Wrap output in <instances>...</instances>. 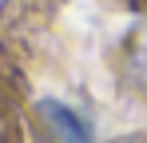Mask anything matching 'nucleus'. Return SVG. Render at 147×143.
<instances>
[{
    "mask_svg": "<svg viewBox=\"0 0 147 143\" xmlns=\"http://www.w3.org/2000/svg\"><path fill=\"white\" fill-rule=\"evenodd\" d=\"M36 119H40L44 143H92L88 123L60 99H40L36 103Z\"/></svg>",
    "mask_w": 147,
    "mask_h": 143,
    "instance_id": "obj_1",
    "label": "nucleus"
},
{
    "mask_svg": "<svg viewBox=\"0 0 147 143\" xmlns=\"http://www.w3.org/2000/svg\"><path fill=\"white\" fill-rule=\"evenodd\" d=\"M127 4H135V0H127Z\"/></svg>",
    "mask_w": 147,
    "mask_h": 143,
    "instance_id": "obj_2",
    "label": "nucleus"
}]
</instances>
